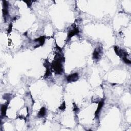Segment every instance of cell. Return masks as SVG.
<instances>
[{
	"label": "cell",
	"mask_w": 131,
	"mask_h": 131,
	"mask_svg": "<svg viewBox=\"0 0 131 131\" xmlns=\"http://www.w3.org/2000/svg\"><path fill=\"white\" fill-rule=\"evenodd\" d=\"M63 58L64 57L61 55H59V56H57V59L53 62L52 64V68L54 70V72L57 74H62L64 71L62 63L63 62Z\"/></svg>",
	"instance_id": "obj_1"
},
{
	"label": "cell",
	"mask_w": 131,
	"mask_h": 131,
	"mask_svg": "<svg viewBox=\"0 0 131 131\" xmlns=\"http://www.w3.org/2000/svg\"><path fill=\"white\" fill-rule=\"evenodd\" d=\"M3 14L4 18L6 21V20L7 17L9 14V11H8V4L7 1H3Z\"/></svg>",
	"instance_id": "obj_2"
},
{
	"label": "cell",
	"mask_w": 131,
	"mask_h": 131,
	"mask_svg": "<svg viewBox=\"0 0 131 131\" xmlns=\"http://www.w3.org/2000/svg\"><path fill=\"white\" fill-rule=\"evenodd\" d=\"M78 78H79L78 73H72L67 77V80L68 83H72L76 81L78 79Z\"/></svg>",
	"instance_id": "obj_3"
},
{
	"label": "cell",
	"mask_w": 131,
	"mask_h": 131,
	"mask_svg": "<svg viewBox=\"0 0 131 131\" xmlns=\"http://www.w3.org/2000/svg\"><path fill=\"white\" fill-rule=\"evenodd\" d=\"M79 29L78 28H75L71 30L68 33V39H70L72 36H75V35L78 34L79 33Z\"/></svg>",
	"instance_id": "obj_4"
},
{
	"label": "cell",
	"mask_w": 131,
	"mask_h": 131,
	"mask_svg": "<svg viewBox=\"0 0 131 131\" xmlns=\"http://www.w3.org/2000/svg\"><path fill=\"white\" fill-rule=\"evenodd\" d=\"M103 104H104V101L103 100L100 101L99 103L98 106V107H97V109L96 110V111L95 112V116L96 117H98V114H99V113L101 111L102 108H103Z\"/></svg>",
	"instance_id": "obj_5"
},
{
	"label": "cell",
	"mask_w": 131,
	"mask_h": 131,
	"mask_svg": "<svg viewBox=\"0 0 131 131\" xmlns=\"http://www.w3.org/2000/svg\"><path fill=\"white\" fill-rule=\"evenodd\" d=\"M101 51L100 49H96L93 52V58L95 60H98L100 57Z\"/></svg>",
	"instance_id": "obj_6"
},
{
	"label": "cell",
	"mask_w": 131,
	"mask_h": 131,
	"mask_svg": "<svg viewBox=\"0 0 131 131\" xmlns=\"http://www.w3.org/2000/svg\"><path fill=\"white\" fill-rule=\"evenodd\" d=\"M35 42L38 43L39 44V46H42L44 44L45 42V36H40V37H39L38 39H36L34 40Z\"/></svg>",
	"instance_id": "obj_7"
},
{
	"label": "cell",
	"mask_w": 131,
	"mask_h": 131,
	"mask_svg": "<svg viewBox=\"0 0 131 131\" xmlns=\"http://www.w3.org/2000/svg\"><path fill=\"white\" fill-rule=\"evenodd\" d=\"M46 109L45 107H42L40 110V111L38 113V114H37V117L39 118L43 117L46 115Z\"/></svg>",
	"instance_id": "obj_8"
},
{
	"label": "cell",
	"mask_w": 131,
	"mask_h": 131,
	"mask_svg": "<svg viewBox=\"0 0 131 131\" xmlns=\"http://www.w3.org/2000/svg\"><path fill=\"white\" fill-rule=\"evenodd\" d=\"M7 109V104H3L1 106V114L3 117H5Z\"/></svg>",
	"instance_id": "obj_9"
},
{
	"label": "cell",
	"mask_w": 131,
	"mask_h": 131,
	"mask_svg": "<svg viewBox=\"0 0 131 131\" xmlns=\"http://www.w3.org/2000/svg\"><path fill=\"white\" fill-rule=\"evenodd\" d=\"M66 108V106L65 102L64 101L63 103L62 104V105L59 107V109L60 110H65Z\"/></svg>",
	"instance_id": "obj_10"
},
{
	"label": "cell",
	"mask_w": 131,
	"mask_h": 131,
	"mask_svg": "<svg viewBox=\"0 0 131 131\" xmlns=\"http://www.w3.org/2000/svg\"><path fill=\"white\" fill-rule=\"evenodd\" d=\"M25 3H27L28 6V7H30V6L31 5V3L32 2V1H24Z\"/></svg>",
	"instance_id": "obj_11"
},
{
	"label": "cell",
	"mask_w": 131,
	"mask_h": 131,
	"mask_svg": "<svg viewBox=\"0 0 131 131\" xmlns=\"http://www.w3.org/2000/svg\"><path fill=\"white\" fill-rule=\"evenodd\" d=\"M73 111L75 112H78V111H79V109H78V107H74Z\"/></svg>",
	"instance_id": "obj_12"
}]
</instances>
